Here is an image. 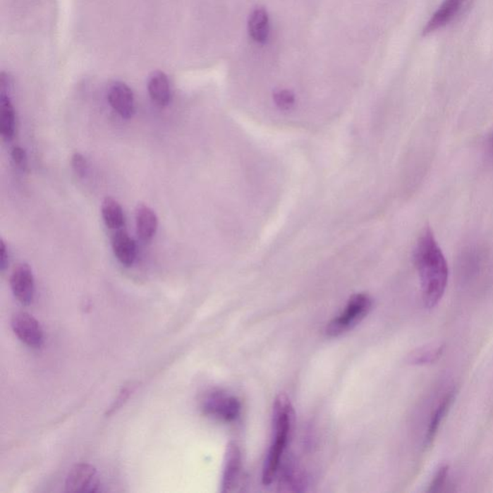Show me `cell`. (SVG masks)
Returning a JSON list of instances; mask_svg holds the SVG:
<instances>
[{"label": "cell", "mask_w": 493, "mask_h": 493, "mask_svg": "<svg viewBox=\"0 0 493 493\" xmlns=\"http://www.w3.org/2000/svg\"><path fill=\"white\" fill-rule=\"evenodd\" d=\"M413 257L420 278L424 303L428 308H434L444 297L449 268L431 229H426L419 237Z\"/></svg>", "instance_id": "1"}, {"label": "cell", "mask_w": 493, "mask_h": 493, "mask_svg": "<svg viewBox=\"0 0 493 493\" xmlns=\"http://www.w3.org/2000/svg\"><path fill=\"white\" fill-rule=\"evenodd\" d=\"M107 99L113 109L123 118H130L135 113V102L131 89L126 83L115 81L109 86Z\"/></svg>", "instance_id": "8"}, {"label": "cell", "mask_w": 493, "mask_h": 493, "mask_svg": "<svg viewBox=\"0 0 493 493\" xmlns=\"http://www.w3.org/2000/svg\"><path fill=\"white\" fill-rule=\"evenodd\" d=\"M99 473L93 465L79 463L71 469L66 480L68 492L93 493L99 492Z\"/></svg>", "instance_id": "5"}, {"label": "cell", "mask_w": 493, "mask_h": 493, "mask_svg": "<svg viewBox=\"0 0 493 493\" xmlns=\"http://www.w3.org/2000/svg\"><path fill=\"white\" fill-rule=\"evenodd\" d=\"M0 104V133L5 141H11L16 126L14 106L6 93H1Z\"/></svg>", "instance_id": "15"}, {"label": "cell", "mask_w": 493, "mask_h": 493, "mask_svg": "<svg viewBox=\"0 0 493 493\" xmlns=\"http://www.w3.org/2000/svg\"><path fill=\"white\" fill-rule=\"evenodd\" d=\"M113 252L123 265L129 267L136 258V244L123 229H118L112 238Z\"/></svg>", "instance_id": "12"}, {"label": "cell", "mask_w": 493, "mask_h": 493, "mask_svg": "<svg viewBox=\"0 0 493 493\" xmlns=\"http://www.w3.org/2000/svg\"><path fill=\"white\" fill-rule=\"evenodd\" d=\"M241 468V452L236 444L231 442L226 447L221 492H229L236 489L238 484Z\"/></svg>", "instance_id": "9"}, {"label": "cell", "mask_w": 493, "mask_h": 493, "mask_svg": "<svg viewBox=\"0 0 493 493\" xmlns=\"http://www.w3.org/2000/svg\"><path fill=\"white\" fill-rule=\"evenodd\" d=\"M463 2L465 0H444L427 23L422 31V35L427 36L436 32L439 29L444 28L448 23L452 22L453 18L461 11Z\"/></svg>", "instance_id": "10"}, {"label": "cell", "mask_w": 493, "mask_h": 493, "mask_svg": "<svg viewBox=\"0 0 493 493\" xmlns=\"http://www.w3.org/2000/svg\"><path fill=\"white\" fill-rule=\"evenodd\" d=\"M444 351V347L437 348L434 350H421L416 352L415 355H411L410 361L413 365H427L436 361L440 357Z\"/></svg>", "instance_id": "18"}, {"label": "cell", "mask_w": 493, "mask_h": 493, "mask_svg": "<svg viewBox=\"0 0 493 493\" xmlns=\"http://www.w3.org/2000/svg\"><path fill=\"white\" fill-rule=\"evenodd\" d=\"M13 294L20 304L28 305L32 303L35 294V281L32 269L28 263H20L14 268L10 278Z\"/></svg>", "instance_id": "7"}, {"label": "cell", "mask_w": 493, "mask_h": 493, "mask_svg": "<svg viewBox=\"0 0 493 493\" xmlns=\"http://www.w3.org/2000/svg\"><path fill=\"white\" fill-rule=\"evenodd\" d=\"M452 400L453 394L447 395V396L444 398V400L442 401L439 407L437 408L436 413H434V416H432L431 423H430L428 432H427V444H431L434 437H436L439 426L440 423H442L444 415H446V411L448 408H449Z\"/></svg>", "instance_id": "17"}, {"label": "cell", "mask_w": 493, "mask_h": 493, "mask_svg": "<svg viewBox=\"0 0 493 493\" xmlns=\"http://www.w3.org/2000/svg\"><path fill=\"white\" fill-rule=\"evenodd\" d=\"M102 215L105 225L110 229L118 231L125 226V214L121 205L113 197H105L102 205Z\"/></svg>", "instance_id": "16"}, {"label": "cell", "mask_w": 493, "mask_h": 493, "mask_svg": "<svg viewBox=\"0 0 493 493\" xmlns=\"http://www.w3.org/2000/svg\"><path fill=\"white\" fill-rule=\"evenodd\" d=\"M150 99L159 106H167L171 102V89L168 76L161 71L150 73L147 80Z\"/></svg>", "instance_id": "13"}, {"label": "cell", "mask_w": 493, "mask_h": 493, "mask_svg": "<svg viewBox=\"0 0 493 493\" xmlns=\"http://www.w3.org/2000/svg\"><path fill=\"white\" fill-rule=\"evenodd\" d=\"M13 161L18 168L25 169L28 165V155L25 150L22 147L16 146L13 147L11 152Z\"/></svg>", "instance_id": "21"}, {"label": "cell", "mask_w": 493, "mask_h": 493, "mask_svg": "<svg viewBox=\"0 0 493 493\" xmlns=\"http://www.w3.org/2000/svg\"><path fill=\"white\" fill-rule=\"evenodd\" d=\"M8 264V254L7 248L5 245L4 240L0 242V269L1 271H4L6 269Z\"/></svg>", "instance_id": "24"}, {"label": "cell", "mask_w": 493, "mask_h": 493, "mask_svg": "<svg viewBox=\"0 0 493 493\" xmlns=\"http://www.w3.org/2000/svg\"><path fill=\"white\" fill-rule=\"evenodd\" d=\"M448 474V466H444V468H440V470L437 472V476L434 477V481H432L431 486H430L428 492H434L439 489V487L444 485L445 479H446Z\"/></svg>", "instance_id": "23"}, {"label": "cell", "mask_w": 493, "mask_h": 493, "mask_svg": "<svg viewBox=\"0 0 493 493\" xmlns=\"http://www.w3.org/2000/svg\"><path fill=\"white\" fill-rule=\"evenodd\" d=\"M276 104L281 109H290L295 104V96L289 90H279L274 94Z\"/></svg>", "instance_id": "19"}, {"label": "cell", "mask_w": 493, "mask_h": 493, "mask_svg": "<svg viewBox=\"0 0 493 493\" xmlns=\"http://www.w3.org/2000/svg\"><path fill=\"white\" fill-rule=\"evenodd\" d=\"M133 386H128L122 389L117 400L115 401L114 404H113L111 408H109V410H108L107 415H112L116 410L122 407L123 404H125L126 401L128 399L129 395H130L131 391H133Z\"/></svg>", "instance_id": "22"}, {"label": "cell", "mask_w": 493, "mask_h": 493, "mask_svg": "<svg viewBox=\"0 0 493 493\" xmlns=\"http://www.w3.org/2000/svg\"><path fill=\"white\" fill-rule=\"evenodd\" d=\"M202 410L207 415L224 422H233L241 413L240 401L222 391L208 394L202 402Z\"/></svg>", "instance_id": "4"}, {"label": "cell", "mask_w": 493, "mask_h": 493, "mask_svg": "<svg viewBox=\"0 0 493 493\" xmlns=\"http://www.w3.org/2000/svg\"><path fill=\"white\" fill-rule=\"evenodd\" d=\"M11 325L16 336L28 346L39 348L43 345V329L32 315L26 312L16 313L13 315Z\"/></svg>", "instance_id": "6"}, {"label": "cell", "mask_w": 493, "mask_h": 493, "mask_svg": "<svg viewBox=\"0 0 493 493\" xmlns=\"http://www.w3.org/2000/svg\"><path fill=\"white\" fill-rule=\"evenodd\" d=\"M137 236L143 242H150L154 238L158 228V219L152 208L145 205H138L135 211Z\"/></svg>", "instance_id": "11"}, {"label": "cell", "mask_w": 493, "mask_h": 493, "mask_svg": "<svg viewBox=\"0 0 493 493\" xmlns=\"http://www.w3.org/2000/svg\"><path fill=\"white\" fill-rule=\"evenodd\" d=\"M72 167L76 175L80 178H84L88 173V163L85 157L79 152H75L72 157Z\"/></svg>", "instance_id": "20"}, {"label": "cell", "mask_w": 493, "mask_h": 493, "mask_svg": "<svg viewBox=\"0 0 493 493\" xmlns=\"http://www.w3.org/2000/svg\"><path fill=\"white\" fill-rule=\"evenodd\" d=\"M486 150L487 157L493 162V134L489 137V140H487Z\"/></svg>", "instance_id": "25"}, {"label": "cell", "mask_w": 493, "mask_h": 493, "mask_svg": "<svg viewBox=\"0 0 493 493\" xmlns=\"http://www.w3.org/2000/svg\"><path fill=\"white\" fill-rule=\"evenodd\" d=\"M292 419L293 410L288 398L284 394L279 395L273 408V440L263 465L262 482L265 486H269L278 473L281 458L288 444Z\"/></svg>", "instance_id": "2"}, {"label": "cell", "mask_w": 493, "mask_h": 493, "mask_svg": "<svg viewBox=\"0 0 493 493\" xmlns=\"http://www.w3.org/2000/svg\"><path fill=\"white\" fill-rule=\"evenodd\" d=\"M372 307L371 298L366 294H355L339 316L329 322L326 328L327 336L337 337L354 328L366 315Z\"/></svg>", "instance_id": "3"}, {"label": "cell", "mask_w": 493, "mask_h": 493, "mask_svg": "<svg viewBox=\"0 0 493 493\" xmlns=\"http://www.w3.org/2000/svg\"><path fill=\"white\" fill-rule=\"evenodd\" d=\"M248 30L250 36L257 43L264 44L267 42L270 33V22L264 8H257L252 12L248 23Z\"/></svg>", "instance_id": "14"}]
</instances>
